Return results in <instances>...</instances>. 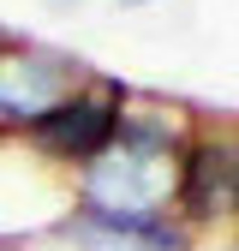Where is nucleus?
I'll use <instances>...</instances> for the list:
<instances>
[{
	"instance_id": "4",
	"label": "nucleus",
	"mask_w": 239,
	"mask_h": 251,
	"mask_svg": "<svg viewBox=\"0 0 239 251\" xmlns=\"http://www.w3.org/2000/svg\"><path fill=\"white\" fill-rule=\"evenodd\" d=\"M120 6H156V0H120Z\"/></svg>"
},
{
	"instance_id": "1",
	"label": "nucleus",
	"mask_w": 239,
	"mask_h": 251,
	"mask_svg": "<svg viewBox=\"0 0 239 251\" xmlns=\"http://www.w3.org/2000/svg\"><path fill=\"white\" fill-rule=\"evenodd\" d=\"M173 215H179V227H186L191 239L239 227V126L197 120L186 155H179Z\"/></svg>"
},
{
	"instance_id": "2",
	"label": "nucleus",
	"mask_w": 239,
	"mask_h": 251,
	"mask_svg": "<svg viewBox=\"0 0 239 251\" xmlns=\"http://www.w3.org/2000/svg\"><path fill=\"white\" fill-rule=\"evenodd\" d=\"M90 72L72 54L30 36H0V144H24L42 114H54Z\"/></svg>"
},
{
	"instance_id": "5",
	"label": "nucleus",
	"mask_w": 239,
	"mask_h": 251,
	"mask_svg": "<svg viewBox=\"0 0 239 251\" xmlns=\"http://www.w3.org/2000/svg\"><path fill=\"white\" fill-rule=\"evenodd\" d=\"M0 251H18V245H12V239H0Z\"/></svg>"
},
{
	"instance_id": "3",
	"label": "nucleus",
	"mask_w": 239,
	"mask_h": 251,
	"mask_svg": "<svg viewBox=\"0 0 239 251\" xmlns=\"http://www.w3.org/2000/svg\"><path fill=\"white\" fill-rule=\"evenodd\" d=\"M120 108H126V84L90 72V78L72 90V96L54 108V114H42V120L24 132V150L36 155V162H48V168L78 174L84 162H96V155L114 144Z\"/></svg>"
},
{
	"instance_id": "6",
	"label": "nucleus",
	"mask_w": 239,
	"mask_h": 251,
	"mask_svg": "<svg viewBox=\"0 0 239 251\" xmlns=\"http://www.w3.org/2000/svg\"><path fill=\"white\" fill-rule=\"evenodd\" d=\"M233 233H239V227H233Z\"/></svg>"
}]
</instances>
